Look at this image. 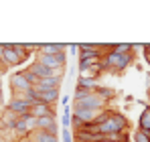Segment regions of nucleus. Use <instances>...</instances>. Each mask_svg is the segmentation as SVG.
<instances>
[{
	"instance_id": "20",
	"label": "nucleus",
	"mask_w": 150,
	"mask_h": 142,
	"mask_svg": "<svg viewBox=\"0 0 150 142\" xmlns=\"http://www.w3.org/2000/svg\"><path fill=\"white\" fill-rule=\"evenodd\" d=\"M93 94H98L101 97V99H108V97H114V92L110 89V87H101V85H98L96 87V92Z\"/></svg>"
},
{
	"instance_id": "1",
	"label": "nucleus",
	"mask_w": 150,
	"mask_h": 142,
	"mask_svg": "<svg viewBox=\"0 0 150 142\" xmlns=\"http://www.w3.org/2000/svg\"><path fill=\"white\" fill-rule=\"evenodd\" d=\"M126 128H128V120H126L122 114L112 112V116L105 120L103 124L98 126V132L103 134V136H110V134H124Z\"/></svg>"
},
{
	"instance_id": "13",
	"label": "nucleus",
	"mask_w": 150,
	"mask_h": 142,
	"mask_svg": "<svg viewBox=\"0 0 150 142\" xmlns=\"http://www.w3.org/2000/svg\"><path fill=\"white\" fill-rule=\"evenodd\" d=\"M28 138H30V142H59L57 136H53L49 132H43V130H35Z\"/></svg>"
},
{
	"instance_id": "14",
	"label": "nucleus",
	"mask_w": 150,
	"mask_h": 142,
	"mask_svg": "<svg viewBox=\"0 0 150 142\" xmlns=\"http://www.w3.org/2000/svg\"><path fill=\"white\" fill-rule=\"evenodd\" d=\"M28 71H33L39 79H45V77H51V69H47L43 63H39V61H35V63H30L28 67H26Z\"/></svg>"
},
{
	"instance_id": "2",
	"label": "nucleus",
	"mask_w": 150,
	"mask_h": 142,
	"mask_svg": "<svg viewBox=\"0 0 150 142\" xmlns=\"http://www.w3.org/2000/svg\"><path fill=\"white\" fill-rule=\"evenodd\" d=\"M35 130H37V120L33 118L30 114H26V116H21V118L16 120L14 132H16L21 138H26V136H30Z\"/></svg>"
},
{
	"instance_id": "22",
	"label": "nucleus",
	"mask_w": 150,
	"mask_h": 142,
	"mask_svg": "<svg viewBox=\"0 0 150 142\" xmlns=\"http://www.w3.org/2000/svg\"><path fill=\"white\" fill-rule=\"evenodd\" d=\"M61 142H73V132L63 128V132H61Z\"/></svg>"
},
{
	"instance_id": "26",
	"label": "nucleus",
	"mask_w": 150,
	"mask_h": 142,
	"mask_svg": "<svg viewBox=\"0 0 150 142\" xmlns=\"http://www.w3.org/2000/svg\"><path fill=\"white\" fill-rule=\"evenodd\" d=\"M0 61H2V59H0ZM0 69H2V67H0Z\"/></svg>"
},
{
	"instance_id": "18",
	"label": "nucleus",
	"mask_w": 150,
	"mask_h": 142,
	"mask_svg": "<svg viewBox=\"0 0 150 142\" xmlns=\"http://www.w3.org/2000/svg\"><path fill=\"white\" fill-rule=\"evenodd\" d=\"M140 130L146 132V134H150V112L148 110L140 116Z\"/></svg>"
},
{
	"instance_id": "19",
	"label": "nucleus",
	"mask_w": 150,
	"mask_h": 142,
	"mask_svg": "<svg viewBox=\"0 0 150 142\" xmlns=\"http://www.w3.org/2000/svg\"><path fill=\"white\" fill-rule=\"evenodd\" d=\"M112 51L118 53V55H126V53H132V45L130 43H120V45H114Z\"/></svg>"
},
{
	"instance_id": "10",
	"label": "nucleus",
	"mask_w": 150,
	"mask_h": 142,
	"mask_svg": "<svg viewBox=\"0 0 150 142\" xmlns=\"http://www.w3.org/2000/svg\"><path fill=\"white\" fill-rule=\"evenodd\" d=\"M61 87V79L59 77H45V79H41L33 89L35 92H45V89H59Z\"/></svg>"
},
{
	"instance_id": "3",
	"label": "nucleus",
	"mask_w": 150,
	"mask_h": 142,
	"mask_svg": "<svg viewBox=\"0 0 150 142\" xmlns=\"http://www.w3.org/2000/svg\"><path fill=\"white\" fill-rule=\"evenodd\" d=\"M39 63H43L47 69H61L67 63L65 51L59 53V55H43V53H39Z\"/></svg>"
},
{
	"instance_id": "12",
	"label": "nucleus",
	"mask_w": 150,
	"mask_h": 142,
	"mask_svg": "<svg viewBox=\"0 0 150 142\" xmlns=\"http://www.w3.org/2000/svg\"><path fill=\"white\" fill-rule=\"evenodd\" d=\"M37 94H39V99L47 106H53L59 99V89H45V92H37Z\"/></svg>"
},
{
	"instance_id": "11",
	"label": "nucleus",
	"mask_w": 150,
	"mask_h": 142,
	"mask_svg": "<svg viewBox=\"0 0 150 142\" xmlns=\"http://www.w3.org/2000/svg\"><path fill=\"white\" fill-rule=\"evenodd\" d=\"M67 45H61V43H45V45H39V53L43 55H59L63 53Z\"/></svg>"
},
{
	"instance_id": "15",
	"label": "nucleus",
	"mask_w": 150,
	"mask_h": 142,
	"mask_svg": "<svg viewBox=\"0 0 150 142\" xmlns=\"http://www.w3.org/2000/svg\"><path fill=\"white\" fill-rule=\"evenodd\" d=\"M16 120L18 116L14 114V112H4L2 114V118H0V124H2V128H6V130H14V126H16Z\"/></svg>"
},
{
	"instance_id": "21",
	"label": "nucleus",
	"mask_w": 150,
	"mask_h": 142,
	"mask_svg": "<svg viewBox=\"0 0 150 142\" xmlns=\"http://www.w3.org/2000/svg\"><path fill=\"white\" fill-rule=\"evenodd\" d=\"M134 142H150V136L146 134V132L138 130V132H136V136H134Z\"/></svg>"
},
{
	"instance_id": "27",
	"label": "nucleus",
	"mask_w": 150,
	"mask_h": 142,
	"mask_svg": "<svg viewBox=\"0 0 150 142\" xmlns=\"http://www.w3.org/2000/svg\"><path fill=\"white\" fill-rule=\"evenodd\" d=\"M148 112H150V108H148Z\"/></svg>"
},
{
	"instance_id": "5",
	"label": "nucleus",
	"mask_w": 150,
	"mask_h": 142,
	"mask_svg": "<svg viewBox=\"0 0 150 142\" xmlns=\"http://www.w3.org/2000/svg\"><path fill=\"white\" fill-rule=\"evenodd\" d=\"M0 59L6 67H16L21 65V57L16 55V51L12 49V45H0Z\"/></svg>"
},
{
	"instance_id": "17",
	"label": "nucleus",
	"mask_w": 150,
	"mask_h": 142,
	"mask_svg": "<svg viewBox=\"0 0 150 142\" xmlns=\"http://www.w3.org/2000/svg\"><path fill=\"white\" fill-rule=\"evenodd\" d=\"M71 118H73V110H71L69 106H65V108H63V116H61V124H63L65 130L71 128Z\"/></svg>"
},
{
	"instance_id": "4",
	"label": "nucleus",
	"mask_w": 150,
	"mask_h": 142,
	"mask_svg": "<svg viewBox=\"0 0 150 142\" xmlns=\"http://www.w3.org/2000/svg\"><path fill=\"white\" fill-rule=\"evenodd\" d=\"M105 99H101L98 94H89L87 97L75 102V108H83V110H105Z\"/></svg>"
},
{
	"instance_id": "8",
	"label": "nucleus",
	"mask_w": 150,
	"mask_h": 142,
	"mask_svg": "<svg viewBox=\"0 0 150 142\" xmlns=\"http://www.w3.org/2000/svg\"><path fill=\"white\" fill-rule=\"evenodd\" d=\"M30 116L35 120L39 118H45V116H53V118H57V112H55V108L53 106H47V104H37V106H33L30 108Z\"/></svg>"
},
{
	"instance_id": "9",
	"label": "nucleus",
	"mask_w": 150,
	"mask_h": 142,
	"mask_svg": "<svg viewBox=\"0 0 150 142\" xmlns=\"http://www.w3.org/2000/svg\"><path fill=\"white\" fill-rule=\"evenodd\" d=\"M37 130H43V132H49L53 136H57V118H53V116L39 118L37 120Z\"/></svg>"
},
{
	"instance_id": "7",
	"label": "nucleus",
	"mask_w": 150,
	"mask_h": 142,
	"mask_svg": "<svg viewBox=\"0 0 150 142\" xmlns=\"http://www.w3.org/2000/svg\"><path fill=\"white\" fill-rule=\"evenodd\" d=\"M6 110H8V112H14L18 118H21V116H26V114H30V106L26 104L25 99H21V97H12V99L8 102Z\"/></svg>"
},
{
	"instance_id": "23",
	"label": "nucleus",
	"mask_w": 150,
	"mask_h": 142,
	"mask_svg": "<svg viewBox=\"0 0 150 142\" xmlns=\"http://www.w3.org/2000/svg\"><path fill=\"white\" fill-rule=\"evenodd\" d=\"M61 104H63V108L69 106V104H71V95H63V97H61Z\"/></svg>"
},
{
	"instance_id": "24",
	"label": "nucleus",
	"mask_w": 150,
	"mask_h": 142,
	"mask_svg": "<svg viewBox=\"0 0 150 142\" xmlns=\"http://www.w3.org/2000/svg\"><path fill=\"white\" fill-rule=\"evenodd\" d=\"M67 47H69V53L71 55H77L79 53V45H67Z\"/></svg>"
},
{
	"instance_id": "16",
	"label": "nucleus",
	"mask_w": 150,
	"mask_h": 142,
	"mask_svg": "<svg viewBox=\"0 0 150 142\" xmlns=\"http://www.w3.org/2000/svg\"><path fill=\"white\" fill-rule=\"evenodd\" d=\"M77 87H83V89H89V92H96V87H98V83H96L93 79H89V77H83V75H79V79H77Z\"/></svg>"
},
{
	"instance_id": "25",
	"label": "nucleus",
	"mask_w": 150,
	"mask_h": 142,
	"mask_svg": "<svg viewBox=\"0 0 150 142\" xmlns=\"http://www.w3.org/2000/svg\"><path fill=\"white\" fill-rule=\"evenodd\" d=\"M144 53H148V55H150V45H144Z\"/></svg>"
},
{
	"instance_id": "6",
	"label": "nucleus",
	"mask_w": 150,
	"mask_h": 142,
	"mask_svg": "<svg viewBox=\"0 0 150 142\" xmlns=\"http://www.w3.org/2000/svg\"><path fill=\"white\" fill-rule=\"evenodd\" d=\"M10 89L12 94H26V92H33V85L25 79L23 73H16V75H10Z\"/></svg>"
}]
</instances>
